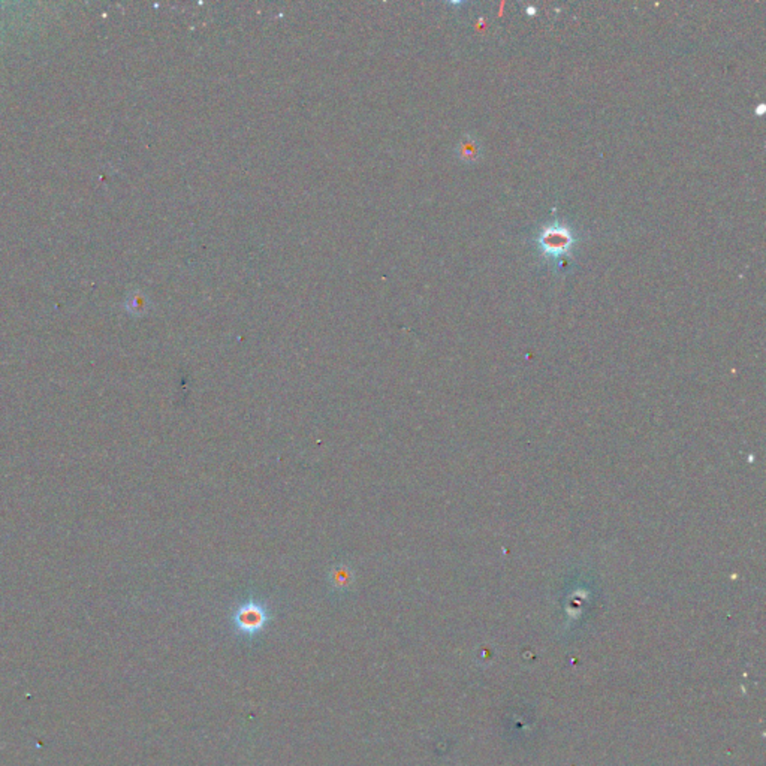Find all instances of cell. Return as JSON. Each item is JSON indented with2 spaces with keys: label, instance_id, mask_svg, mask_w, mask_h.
<instances>
[{
  "label": "cell",
  "instance_id": "cell-1",
  "mask_svg": "<svg viewBox=\"0 0 766 766\" xmlns=\"http://www.w3.org/2000/svg\"><path fill=\"white\" fill-rule=\"evenodd\" d=\"M536 243L542 255L548 261L560 262L562 257L573 248L576 238L569 226L555 220L554 223H549V225L540 229Z\"/></svg>",
  "mask_w": 766,
  "mask_h": 766
},
{
  "label": "cell",
  "instance_id": "cell-2",
  "mask_svg": "<svg viewBox=\"0 0 766 766\" xmlns=\"http://www.w3.org/2000/svg\"><path fill=\"white\" fill-rule=\"evenodd\" d=\"M268 623V610L256 600H248L237 608L234 614V626L238 633L244 636H256L261 633Z\"/></svg>",
  "mask_w": 766,
  "mask_h": 766
},
{
  "label": "cell",
  "instance_id": "cell-3",
  "mask_svg": "<svg viewBox=\"0 0 766 766\" xmlns=\"http://www.w3.org/2000/svg\"><path fill=\"white\" fill-rule=\"evenodd\" d=\"M455 154H457V158L461 162L471 165V163H476L482 158V145L475 136L467 134L458 141L457 147H455Z\"/></svg>",
  "mask_w": 766,
  "mask_h": 766
},
{
  "label": "cell",
  "instance_id": "cell-4",
  "mask_svg": "<svg viewBox=\"0 0 766 766\" xmlns=\"http://www.w3.org/2000/svg\"><path fill=\"white\" fill-rule=\"evenodd\" d=\"M349 579H350V578H349V572H348L346 569H343V567H341V569L335 571V573L332 575V584L337 585L339 588L346 587V585L350 582Z\"/></svg>",
  "mask_w": 766,
  "mask_h": 766
},
{
  "label": "cell",
  "instance_id": "cell-5",
  "mask_svg": "<svg viewBox=\"0 0 766 766\" xmlns=\"http://www.w3.org/2000/svg\"><path fill=\"white\" fill-rule=\"evenodd\" d=\"M763 113H765V105H763V103H760V105L757 107V109H756V114H757V116H762Z\"/></svg>",
  "mask_w": 766,
  "mask_h": 766
},
{
  "label": "cell",
  "instance_id": "cell-6",
  "mask_svg": "<svg viewBox=\"0 0 766 766\" xmlns=\"http://www.w3.org/2000/svg\"><path fill=\"white\" fill-rule=\"evenodd\" d=\"M526 11H527L529 15H535V14H536V8H535V6H529V8H526Z\"/></svg>",
  "mask_w": 766,
  "mask_h": 766
}]
</instances>
